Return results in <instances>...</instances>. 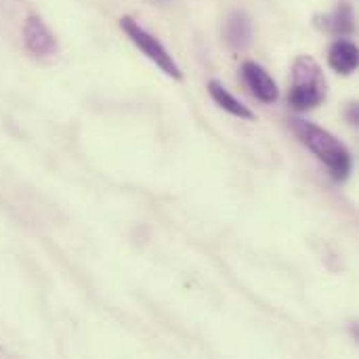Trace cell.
<instances>
[{"label":"cell","mask_w":359,"mask_h":359,"mask_svg":"<svg viewBox=\"0 0 359 359\" xmlns=\"http://www.w3.org/2000/svg\"><path fill=\"white\" fill-rule=\"evenodd\" d=\"M292 130L299 137V141L320 160L326 164V168L330 170L334 181H345L351 172V154L345 147V143H341V139H337L332 133H328L326 128L309 122V120H292Z\"/></svg>","instance_id":"1"},{"label":"cell","mask_w":359,"mask_h":359,"mask_svg":"<svg viewBox=\"0 0 359 359\" xmlns=\"http://www.w3.org/2000/svg\"><path fill=\"white\" fill-rule=\"evenodd\" d=\"M120 27L126 32V36L133 40V44L139 46V50H141L149 61H154L166 76H170V78H175V80H181V78H183L181 67L177 65V61L172 59V55L164 48V44H162L156 36H151L147 29H143V27H141L135 19H130V17H122V19H120Z\"/></svg>","instance_id":"3"},{"label":"cell","mask_w":359,"mask_h":359,"mask_svg":"<svg viewBox=\"0 0 359 359\" xmlns=\"http://www.w3.org/2000/svg\"><path fill=\"white\" fill-rule=\"evenodd\" d=\"M242 74L244 80L248 84V88L252 90V95L263 101V103H276L280 97V88L276 84V80L269 76V72H265L259 63L255 61H246L242 65Z\"/></svg>","instance_id":"5"},{"label":"cell","mask_w":359,"mask_h":359,"mask_svg":"<svg viewBox=\"0 0 359 359\" xmlns=\"http://www.w3.org/2000/svg\"><path fill=\"white\" fill-rule=\"evenodd\" d=\"M250 38H252V23H250L248 15L242 11H233L225 23L227 44L236 50H244L250 44Z\"/></svg>","instance_id":"6"},{"label":"cell","mask_w":359,"mask_h":359,"mask_svg":"<svg viewBox=\"0 0 359 359\" xmlns=\"http://www.w3.org/2000/svg\"><path fill=\"white\" fill-rule=\"evenodd\" d=\"M328 29L334 32V34H349L353 29V17H351V8L349 6H343L339 8L332 17H328Z\"/></svg>","instance_id":"9"},{"label":"cell","mask_w":359,"mask_h":359,"mask_svg":"<svg viewBox=\"0 0 359 359\" xmlns=\"http://www.w3.org/2000/svg\"><path fill=\"white\" fill-rule=\"evenodd\" d=\"M326 99V78L322 67L313 57H299L292 65V86L288 93V103L297 111H307L318 107Z\"/></svg>","instance_id":"2"},{"label":"cell","mask_w":359,"mask_h":359,"mask_svg":"<svg viewBox=\"0 0 359 359\" xmlns=\"http://www.w3.org/2000/svg\"><path fill=\"white\" fill-rule=\"evenodd\" d=\"M328 63L339 74H351L358 67V46L349 40H337L330 46Z\"/></svg>","instance_id":"8"},{"label":"cell","mask_w":359,"mask_h":359,"mask_svg":"<svg viewBox=\"0 0 359 359\" xmlns=\"http://www.w3.org/2000/svg\"><path fill=\"white\" fill-rule=\"evenodd\" d=\"M23 44L36 57H46L57 50V38L38 15H29L23 23Z\"/></svg>","instance_id":"4"},{"label":"cell","mask_w":359,"mask_h":359,"mask_svg":"<svg viewBox=\"0 0 359 359\" xmlns=\"http://www.w3.org/2000/svg\"><path fill=\"white\" fill-rule=\"evenodd\" d=\"M208 93H210L212 101H215L221 109H225L227 114H231V116H236V118H240V120H255V114H252L240 99H236L221 82L210 80V82H208Z\"/></svg>","instance_id":"7"}]
</instances>
